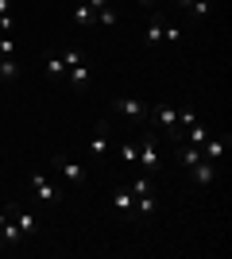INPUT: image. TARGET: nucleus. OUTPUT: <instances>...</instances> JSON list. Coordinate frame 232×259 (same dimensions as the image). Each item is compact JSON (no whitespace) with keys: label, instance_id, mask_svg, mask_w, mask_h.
<instances>
[{"label":"nucleus","instance_id":"nucleus-14","mask_svg":"<svg viewBox=\"0 0 232 259\" xmlns=\"http://www.w3.org/2000/svg\"><path fill=\"white\" fill-rule=\"evenodd\" d=\"M85 151H89V155H97V159L112 155V143H109V136H105V132H93V136L85 140Z\"/></svg>","mask_w":232,"mask_h":259},{"label":"nucleus","instance_id":"nucleus-3","mask_svg":"<svg viewBox=\"0 0 232 259\" xmlns=\"http://www.w3.org/2000/svg\"><path fill=\"white\" fill-rule=\"evenodd\" d=\"M55 166H58V174L66 178V186H74V190H81V186L89 182V166L85 162L66 159V155H55Z\"/></svg>","mask_w":232,"mask_h":259},{"label":"nucleus","instance_id":"nucleus-21","mask_svg":"<svg viewBox=\"0 0 232 259\" xmlns=\"http://www.w3.org/2000/svg\"><path fill=\"white\" fill-rule=\"evenodd\" d=\"M58 54H62L66 70H70V66H81V62H85V51H81V47H66V51H58Z\"/></svg>","mask_w":232,"mask_h":259},{"label":"nucleus","instance_id":"nucleus-10","mask_svg":"<svg viewBox=\"0 0 232 259\" xmlns=\"http://www.w3.org/2000/svg\"><path fill=\"white\" fill-rule=\"evenodd\" d=\"M66 81H70L74 89H89V85H93V66H89V62L70 66V70H66Z\"/></svg>","mask_w":232,"mask_h":259},{"label":"nucleus","instance_id":"nucleus-28","mask_svg":"<svg viewBox=\"0 0 232 259\" xmlns=\"http://www.w3.org/2000/svg\"><path fill=\"white\" fill-rule=\"evenodd\" d=\"M140 4H147V8H155V4H159V0H140Z\"/></svg>","mask_w":232,"mask_h":259},{"label":"nucleus","instance_id":"nucleus-7","mask_svg":"<svg viewBox=\"0 0 232 259\" xmlns=\"http://www.w3.org/2000/svg\"><path fill=\"white\" fill-rule=\"evenodd\" d=\"M163 27H166V16H163V12H151V20H147V31H144V47H147V51L163 47Z\"/></svg>","mask_w":232,"mask_h":259},{"label":"nucleus","instance_id":"nucleus-6","mask_svg":"<svg viewBox=\"0 0 232 259\" xmlns=\"http://www.w3.org/2000/svg\"><path fill=\"white\" fill-rule=\"evenodd\" d=\"M8 217L20 225V232H23L27 240L39 236V217H35V213H27V209H20V205H8Z\"/></svg>","mask_w":232,"mask_h":259},{"label":"nucleus","instance_id":"nucleus-11","mask_svg":"<svg viewBox=\"0 0 232 259\" xmlns=\"http://www.w3.org/2000/svg\"><path fill=\"white\" fill-rule=\"evenodd\" d=\"M23 240H27V236L20 232V225H16L12 217H4V225H0V244H4V248H20Z\"/></svg>","mask_w":232,"mask_h":259},{"label":"nucleus","instance_id":"nucleus-15","mask_svg":"<svg viewBox=\"0 0 232 259\" xmlns=\"http://www.w3.org/2000/svg\"><path fill=\"white\" fill-rule=\"evenodd\" d=\"M74 23H77V27H85V31H89V27H97V12L89 8L85 0H77V4H74Z\"/></svg>","mask_w":232,"mask_h":259},{"label":"nucleus","instance_id":"nucleus-24","mask_svg":"<svg viewBox=\"0 0 232 259\" xmlns=\"http://www.w3.org/2000/svg\"><path fill=\"white\" fill-rule=\"evenodd\" d=\"M163 39H166V43H178V39H182V27L166 20V27H163Z\"/></svg>","mask_w":232,"mask_h":259},{"label":"nucleus","instance_id":"nucleus-27","mask_svg":"<svg viewBox=\"0 0 232 259\" xmlns=\"http://www.w3.org/2000/svg\"><path fill=\"white\" fill-rule=\"evenodd\" d=\"M174 4H178L182 12H190V4H194V0H174Z\"/></svg>","mask_w":232,"mask_h":259},{"label":"nucleus","instance_id":"nucleus-13","mask_svg":"<svg viewBox=\"0 0 232 259\" xmlns=\"http://www.w3.org/2000/svg\"><path fill=\"white\" fill-rule=\"evenodd\" d=\"M190 174H194V182H198V186H213V182H217V162L201 159L198 166H190Z\"/></svg>","mask_w":232,"mask_h":259},{"label":"nucleus","instance_id":"nucleus-22","mask_svg":"<svg viewBox=\"0 0 232 259\" xmlns=\"http://www.w3.org/2000/svg\"><path fill=\"white\" fill-rule=\"evenodd\" d=\"M190 12H194L198 20H209V16H213V4H209V0H194V4H190Z\"/></svg>","mask_w":232,"mask_h":259},{"label":"nucleus","instance_id":"nucleus-12","mask_svg":"<svg viewBox=\"0 0 232 259\" xmlns=\"http://www.w3.org/2000/svg\"><path fill=\"white\" fill-rule=\"evenodd\" d=\"M174 159H178V166H182V170H190V166H198V162H201V147L178 140V155H174Z\"/></svg>","mask_w":232,"mask_h":259},{"label":"nucleus","instance_id":"nucleus-23","mask_svg":"<svg viewBox=\"0 0 232 259\" xmlns=\"http://www.w3.org/2000/svg\"><path fill=\"white\" fill-rule=\"evenodd\" d=\"M0 58H16V39L12 35H0Z\"/></svg>","mask_w":232,"mask_h":259},{"label":"nucleus","instance_id":"nucleus-17","mask_svg":"<svg viewBox=\"0 0 232 259\" xmlns=\"http://www.w3.org/2000/svg\"><path fill=\"white\" fill-rule=\"evenodd\" d=\"M116 159H120L124 166H135V159H140V143H135V140H124L120 147H116Z\"/></svg>","mask_w":232,"mask_h":259},{"label":"nucleus","instance_id":"nucleus-20","mask_svg":"<svg viewBox=\"0 0 232 259\" xmlns=\"http://www.w3.org/2000/svg\"><path fill=\"white\" fill-rule=\"evenodd\" d=\"M190 136H186V143H194V147H201V143H205V136H209V128H205V124H198V120H194V124H190Z\"/></svg>","mask_w":232,"mask_h":259},{"label":"nucleus","instance_id":"nucleus-5","mask_svg":"<svg viewBox=\"0 0 232 259\" xmlns=\"http://www.w3.org/2000/svg\"><path fill=\"white\" fill-rule=\"evenodd\" d=\"M43 77H47V81H55V85H58V81H66V62H62V54H58V51L43 54Z\"/></svg>","mask_w":232,"mask_h":259},{"label":"nucleus","instance_id":"nucleus-29","mask_svg":"<svg viewBox=\"0 0 232 259\" xmlns=\"http://www.w3.org/2000/svg\"><path fill=\"white\" fill-rule=\"evenodd\" d=\"M0 251H4V244H0Z\"/></svg>","mask_w":232,"mask_h":259},{"label":"nucleus","instance_id":"nucleus-2","mask_svg":"<svg viewBox=\"0 0 232 259\" xmlns=\"http://www.w3.org/2000/svg\"><path fill=\"white\" fill-rule=\"evenodd\" d=\"M27 182H31L35 197H39V201H43L47 209H58V205H62V190H58V186L51 182V178H47L43 170H31V178H27Z\"/></svg>","mask_w":232,"mask_h":259},{"label":"nucleus","instance_id":"nucleus-25","mask_svg":"<svg viewBox=\"0 0 232 259\" xmlns=\"http://www.w3.org/2000/svg\"><path fill=\"white\" fill-rule=\"evenodd\" d=\"M0 16H12V0H0Z\"/></svg>","mask_w":232,"mask_h":259},{"label":"nucleus","instance_id":"nucleus-8","mask_svg":"<svg viewBox=\"0 0 232 259\" xmlns=\"http://www.w3.org/2000/svg\"><path fill=\"white\" fill-rule=\"evenodd\" d=\"M224 151H228V136H205V143H201V159H209V162H221Z\"/></svg>","mask_w":232,"mask_h":259},{"label":"nucleus","instance_id":"nucleus-26","mask_svg":"<svg viewBox=\"0 0 232 259\" xmlns=\"http://www.w3.org/2000/svg\"><path fill=\"white\" fill-rule=\"evenodd\" d=\"M85 4H89V8H93V12H97V8H105L109 0H85Z\"/></svg>","mask_w":232,"mask_h":259},{"label":"nucleus","instance_id":"nucleus-4","mask_svg":"<svg viewBox=\"0 0 232 259\" xmlns=\"http://www.w3.org/2000/svg\"><path fill=\"white\" fill-rule=\"evenodd\" d=\"M112 108H116L120 116L135 120V124H147V105H144V101H135V97H116V101H112Z\"/></svg>","mask_w":232,"mask_h":259},{"label":"nucleus","instance_id":"nucleus-16","mask_svg":"<svg viewBox=\"0 0 232 259\" xmlns=\"http://www.w3.org/2000/svg\"><path fill=\"white\" fill-rule=\"evenodd\" d=\"M20 77H23L20 58H0V81H20Z\"/></svg>","mask_w":232,"mask_h":259},{"label":"nucleus","instance_id":"nucleus-18","mask_svg":"<svg viewBox=\"0 0 232 259\" xmlns=\"http://www.w3.org/2000/svg\"><path fill=\"white\" fill-rule=\"evenodd\" d=\"M155 209H159L155 194H144V197H135V209H132V217H135V221H144V217H151Z\"/></svg>","mask_w":232,"mask_h":259},{"label":"nucleus","instance_id":"nucleus-9","mask_svg":"<svg viewBox=\"0 0 232 259\" xmlns=\"http://www.w3.org/2000/svg\"><path fill=\"white\" fill-rule=\"evenodd\" d=\"M109 205L116 209L120 217H128V221H132V209H135V197H132V190H128V186L112 190V194H109Z\"/></svg>","mask_w":232,"mask_h":259},{"label":"nucleus","instance_id":"nucleus-19","mask_svg":"<svg viewBox=\"0 0 232 259\" xmlns=\"http://www.w3.org/2000/svg\"><path fill=\"white\" fill-rule=\"evenodd\" d=\"M116 23H120V12L112 8V0L105 8H97V27H116Z\"/></svg>","mask_w":232,"mask_h":259},{"label":"nucleus","instance_id":"nucleus-1","mask_svg":"<svg viewBox=\"0 0 232 259\" xmlns=\"http://www.w3.org/2000/svg\"><path fill=\"white\" fill-rule=\"evenodd\" d=\"M135 166H140V174H159V166H163V155H159L155 128H147L144 143H140V159H135Z\"/></svg>","mask_w":232,"mask_h":259}]
</instances>
